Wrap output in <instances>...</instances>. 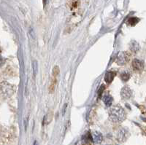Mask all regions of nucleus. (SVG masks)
<instances>
[{"label": "nucleus", "mask_w": 146, "mask_h": 145, "mask_svg": "<svg viewBox=\"0 0 146 145\" xmlns=\"http://www.w3.org/2000/svg\"><path fill=\"white\" fill-rule=\"evenodd\" d=\"M126 114L123 107H121L120 105L113 106L111 109H110L109 117L110 120L113 122H123L126 119Z\"/></svg>", "instance_id": "1"}, {"label": "nucleus", "mask_w": 146, "mask_h": 145, "mask_svg": "<svg viewBox=\"0 0 146 145\" xmlns=\"http://www.w3.org/2000/svg\"><path fill=\"white\" fill-rule=\"evenodd\" d=\"M15 93L14 86L7 82H2L0 83V96L2 98H9Z\"/></svg>", "instance_id": "2"}, {"label": "nucleus", "mask_w": 146, "mask_h": 145, "mask_svg": "<svg viewBox=\"0 0 146 145\" xmlns=\"http://www.w3.org/2000/svg\"><path fill=\"white\" fill-rule=\"evenodd\" d=\"M129 61V55L126 52H121L118 54L116 59V63L120 66H123L126 64Z\"/></svg>", "instance_id": "3"}, {"label": "nucleus", "mask_w": 146, "mask_h": 145, "mask_svg": "<svg viewBox=\"0 0 146 145\" xmlns=\"http://www.w3.org/2000/svg\"><path fill=\"white\" fill-rule=\"evenodd\" d=\"M132 96V91L131 90L129 87L125 86L123 87L121 91V98L124 100H128Z\"/></svg>", "instance_id": "4"}, {"label": "nucleus", "mask_w": 146, "mask_h": 145, "mask_svg": "<svg viewBox=\"0 0 146 145\" xmlns=\"http://www.w3.org/2000/svg\"><path fill=\"white\" fill-rule=\"evenodd\" d=\"M91 141L95 144H100L103 140V136L101 133L98 131H94L91 135Z\"/></svg>", "instance_id": "5"}, {"label": "nucleus", "mask_w": 146, "mask_h": 145, "mask_svg": "<svg viewBox=\"0 0 146 145\" xmlns=\"http://www.w3.org/2000/svg\"><path fill=\"white\" fill-rule=\"evenodd\" d=\"M132 67L134 69V70H135V71L141 72L143 71V68H144V65H143V61L135 58L132 61Z\"/></svg>", "instance_id": "6"}, {"label": "nucleus", "mask_w": 146, "mask_h": 145, "mask_svg": "<svg viewBox=\"0 0 146 145\" xmlns=\"http://www.w3.org/2000/svg\"><path fill=\"white\" fill-rule=\"evenodd\" d=\"M128 136H129V133L124 128L121 129L117 134V138L120 142H125L127 139Z\"/></svg>", "instance_id": "7"}, {"label": "nucleus", "mask_w": 146, "mask_h": 145, "mask_svg": "<svg viewBox=\"0 0 146 145\" xmlns=\"http://www.w3.org/2000/svg\"><path fill=\"white\" fill-rule=\"evenodd\" d=\"M115 76V72L112 71L108 72L105 74V82L108 83H110L113 80Z\"/></svg>", "instance_id": "8"}, {"label": "nucleus", "mask_w": 146, "mask_h": 145, "mask_svg": "<svg viewBox=\"0 0 146 145\" xmlns=\"http://www.w3.org/2000/svg\"><path fill=\"white\" fill-rule=\"evenodd\" d=\"M103 101L107 107H110L113 104V97L109 94H106L103 97Z\"/></svg>", "instance_id": "9"}, {"label": "nucleus", "mask_w": 146, "mask_h": 145, "mask_svg": "<svg viewBox=\"0 0 146 145\" xmlns=\"http://www.w3.org/2000/svg\"><path fill=\"white\" fill-rule=\"evenodd\" d=\"M130 50L134 53H136L139 50V43L136 41H131L130 43Z\"/></svg>", "instance_id": "10"}, {"label": "nucleus", "mask_w": 146, "mask_h": 145, "mask_svg": "<svg viewBox=\"0 0 146 145\" xmlns=\"http://www.w3.org/2000/svg\"><path fill=\"white\" fill-rule=\"evenodd\" d=\"M121 79H122L123 81H124V82L128 81L130 78L129 72L127 71H125V72H122L121 74Z\"/></svg>", "instance_id": "11"}, {"label": "nucleus", "mask_w": 146, "mask_h": 145, "mask_svg": "<svg viewBox=\"0 0 146 145\" xmlns=\"http://www.w3.org/2000/svg\"><path fill=\"white\" fill-rule=\"evenodd\" d=\"M139 19L137 18H131L129 19V21H128V23H129V24L131 25V26H135V25H136L137 23L139 22Z\"/></svg>", "instance_id": "12"}, {"label": "nucleus", "mask_w": 146, "mask_h": 145, "mask_svg": "<svg viewBox=\"0 0 146 145\" xmlns=\"http://www.w3.org/2000/svg\"><path fill=\"white\" fill-rule=\"evenodd\" d=\"M33 67H34V74L36 75V72H37V63L36 61H34L33 63Z\"/></svg>", "instance_id": "13"}, {"label": "nucleus", "mask_w": 146, "mask_h": 145, "mask_svg": "<svg viewBox=\"0 0 146 145\" xmlns=\"http://www.w3.org/2000/svg\"><path fill=\"white\" fill-rule=\"evenodd\" d=\"M53 74L54 75V76H56V75H57V74H58V72H59V69H58V66H56V67H54V69H53Z\"/></svg>", "instance_id": "14"}, {"label": "nucleus", "mask_w": 146, "mask_h": 145, "mask_svg": "<svg viewBox=\"0 0 146 145\" xmlns=\"http://www.w3.org/2000/svg\"><path fill=\"white\" fill-rule=\"evenodd\" d=\"M5 63V58H4L3 57L0 55V67H1L2 66H3Z\"/></svg>", "instance_id": "15"}, {"label": "nucleus", "mask_w": 146, "mask_h": 145, "mask_svg": "<svg viewBox=\"0 0 146 145\" xmlns=\"http://www.w3.org/2000/svg\"><path fill=\"white\" fill-rule=\"evenodd\" d=\"M104 90H105V85H102L101 86V87H100V89L99 90V92H98L99 95H101V94L102 93L103 91H104Z\"/></svg>", "instance_id": "16"}]
</instances>
